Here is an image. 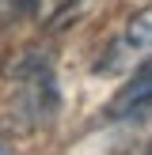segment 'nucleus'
Segmentation results:
<instances>
[{"label": "nucleus", "instance_id": "obj_1", "mask_svg": "<svg viewBox=\"0 0 152 155\" xmlns=\"http://www.w3.org/2000/svg\"><path fill=\"white\" fill-rule=\"evenodd\" d=\"M4 72L15 83L19 117H27L30 125L53 121V114H57V80H53V64L46 61V53H19Z\"/></svg>", "mask_w": 152, "mask_h": 155}, {"label": "nucleus", "instance_id": "obj_2", "mask_svg": "<svg viewBox=\"0 0 152 155\" xmlns=\"http://www.w3.org/2000/svg\"><path fill=\"white\" fill-rule=\"evenodd\" d=\"M148 53H152V8H141V12L122 27V34L106 45L103 61H99L95 68L106 72V76H114V72H126V68L141 64Z\"/></svg>", "mask_w": 152, "mask_h": 155}, {"label": "nucleus", "instance_id": "obj_3", "mask_svg": "<svg viewBox=\"0 0 152 155\" xmlns=\"http://www.w3.org/2000/svg\"><path fill=\"white\" fill-rule=\"evenodd\" d=\"M141 102H152V64H144V68L133 72L129 87H122V95L114 98V114H129Z\"/></svg>", "mask_w": 152, "mask_h": 155}, {"label": "nucleus", "instance_id": "obj_4", "mask_svg": "<svg viewBox=\"0 0 152 155\" xmlns=\"http://www.w3.org/2000/svg\"><path fill=\"white\" fill-rule=\"evenodd\" d=\"M38 0H0V19H23Z\"/></svg>", "mask_w": 152, "mask_h": 155}, {"label": "nucleus", "instance_id": "obj_5", "mask_svg": "<svg viewBox=\"0 0 152 155\" xmlns=\"http://www.w3.org/2000/svg\"><path fill=\"white\" fill-rule=\"evenodd\" d=\"M137 155H152V144H148V148H141V151H137Z\"/></svg>", "mask_w": 152, "mask_h": 155}]
</instances>
